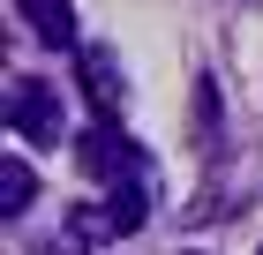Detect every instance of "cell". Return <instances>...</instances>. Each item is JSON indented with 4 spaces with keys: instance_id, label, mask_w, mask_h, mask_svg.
Here are the masks:
<instances>
[{
    "instance_id": "1",
    "label": "cell",
    "mask_w": 263,
    "mask_h": 255,
    "mask_svg": "<svg viewBox=\"0 0 263 255\" xmlns=\"http://www.w3.org/2000/svg\"><path fill=\"white\" fill-rule=\"evenodd\" d=\"M76 158H83V173L98 180L105 195H98V203H83V210L68 218V233H83V240L143 233V218H151V203H158V173H151V158H143L136 143L113 128V120H98V128L76 143Z\"/></svg>"
},
{
    "instance_id": "2",
    "label": "cell",
    "mask_w": 263,
    "mask_h": 255,
    "mask_svg": "<svg viewBox=\"0 0 263 255\" xmlns=\"http://www.w3.org/2000/svg\"><path fill=\"white\" fill-rule=\"evenodd\" d=\"M8 128L23 143H61V90L38 75H15L8 83Z\"/></svg>"
},
{
    "instance_id": "3",
    "label": "cell",
    "mask_w": 263,
    "mask_h": 255,
    "mask_svg": "<svg viewBox=\"0 0 263 255\" xmlns=\"http://www.w3.org/2000/svg\"><path fill=\"white\" fill-rule=\"evenodd\" d=\"M83 98H90L98 120H121L128 75H121V53H113V45H83Z\"/></svg>"
},
{
    "instance_id": "4",
    "label": "cell",
    "mask_w": 263,
    "mask_h": 255,
    "mask_svg": "<svg viewBox=\"0 0 263 255\" xmlns=\"http://www.w3.org/2000/svg\"><path fill=\"white\" fill-rule=\"evenodd\" d=\"M15 15L38 45H76V0H15Z\"/></svg>"
},
{
    "instance_id": "5",
    "label": "cell",
    "mask_w": 263,
    "mask_h": 255,
    "mask_svg": "<svg viewBox=\"0 0 263 255\" xmlns=\"http://www.w3.org/2000/svg\"><path fill=\"white\" fill-rule=\"evenodd\" d=\"M30 195H38V180H30V165L8 150V158H0V210L23 218V210H30Z\"/></svg>"
},
{
    "instance_id": "6",
    "label": "cell",
    "mask_w": 263,
    "mask_h": 255,
    "mask_svg": "<svg viewBox=\"0 0 263 255\" xmlns=\"http://www.w3.org/2000/svg\"><path fill=\"white\" fill-rule=\"evenodd\" d=\"M83 248H90V240H83V233H53V240H38V248H30V255H83Z\"/></svg>"
},
{
    "instance_id": "7",
    "label": "cell",
    "mask_w": 263,
    "mask_h": 255,
    "mask_svg": "<svg viewBox=\"0 0 263 255\" xmlns=\"http://www.w3.org/2000/svg\"><path fill=\"white\" fill-rule=\"evenodd\" d=\"M256 255H263V248H256Z\"/></svg>"
}]
</instances>
